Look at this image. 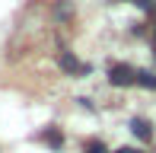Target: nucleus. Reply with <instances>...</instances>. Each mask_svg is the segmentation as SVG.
I'll use <instances>...</instances> for the list:
<instances>
[{
  "label": "nucleus",
  "mask_w": 156,
  "mask_h": 153,
  "mask_svg": "<svg viewBox=\"0 0 156 153\" xmlns=\"http://www.w3.org/2000/svg\"><path fill=\"white\" fill-rule=\"evenodd\" d=\"M61 67L67 73H89V64H80V61H76L73 54H67V51L61 54Z\"/></svg>",
  "instance_id": "f03ea898"
},
{
  "label": "nucleus",
  "mask_w": 156,
  "mask_h": 153,
  "mask_svg": "<svg viewBox=\"0 0 156 153\" xmlns=\"http://www.w3.org/2000/svg\"><path fill=\"white\" fill-rule=\"evenodd\" d=\"M153 10H156V6H153Z\"/></svg>",
  "instance_id": "9d476101"
},
{
  "label": "nucleus",
  "mask_w": 156,
  "mask_h": 153,
  "mask_svg": "<svg viewBox=\"0 0 156 153\" xmlns=\"http://www.w3.org/2000/svg\"><path fill=\"white\" fill-rule=\"evenodd\" d=\"M86 153H108V150H105L102 144H96V141H89V144H86Z\"/></svg>",
  "instance_id": "423d86ee"
},
{
  "label": "nucleus",
  "mask_w": 156,
  "mask_h": 153,
  "mask_svg": "<svg viewBox=\"0 0 156 153\" xmlns=\"http://www.w3.org/2000/svg\"><path fill=\"white\" fill-rule=\"evenodd\" d=\"M153 38H156V32H153Z\"/></svg>",
  "instance_id": "1a4fd4ad"
},
{
  "label": "nucleus",
  "mask_w": 156,
  "mask_h": 153,
  "mask_svg": "<svg viewBox=\"0 0 156 153\" xmlns=\"http://www.w3.org/2000/svg\"><path fill=\"white\" fill-rule=\"evenodd\" d=\"M115 153H144V150H137V147H121V150H115Z\"/></svg>",
  "instance_id": "6e6552de"
},
{
  "label": "nucleus",
  "mask_w": 156,
  "mask_h": 153,
  "mask_svg": "<svg viewBox=\"0 0 156 153\" xmlns=\"http://www.w3.org/2000/svg\"><path fill=\"white\" fill-rule=\"evenodd\" d=\"M137 86L156 89V73H153V70H137Z\"/></svg>",
  "instance_id": "20e7f679"
},
{
  "label": "nucleus",
  "mask_w": 156,
  "mask_h": 153,
  "mask_svg": "<svg viewBox=\"0 0 156 153\" xmlns=\"http://www.w3.org/2000/svg\"><path fill=\"white\" fill-rule=\"evenodd\" d=\"M134 3H137L140 10H153V6H156V0H134Z\"/></svg>",
  "instance_id": "0eeeda50"
},
{
  "label": "nucleus",
  "mask_w": 156,
  "mask_h": 153,
  "mask_svg": "<svg viewBox=\"0 0 156 153\" xmlns=\"http://www.w3.org/2000/svg\"><path fill=\"white\" fill-rule=\"evenodd\" d=\"M108 83L112 86H131V83H137V70L127 64H115L108 70Z\"/></svg>",
  "instance_id": "f257e3e1"
},
{
  "label": "nucleus",
  "mask_w": 156,
  "mask_h": 153,
  "mask_svg": "<svg viewBox=\"0 0 156 153\" xmlns=\"http://www.w3.org/2000/svg\"><path fill=\"white\" fill-rule=\"evenodd\" d=\"M131 131L140 137V141H150V137H153V124L147 121V118H134V121H131Z\"/></svg>",
  "instance_id": "7ed1b4c3"
},
{
  "label": "nucleus",
  "mask_w": 156,
  "mask_h": 153,
  "mask_svg": "<svg viewBox=\"0 0 156 153\" xmlns=\"http://www.w3.org/2000/svg\"><path fill=\"white\" fill-rule=\"evenodd\" d=\"M45 141L51 144V147H61L64 137H61V131H58V128H51V131H45Z\"/></svg>",
  "instance_id": "39448f33"
}]
</instances>
